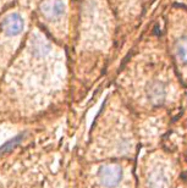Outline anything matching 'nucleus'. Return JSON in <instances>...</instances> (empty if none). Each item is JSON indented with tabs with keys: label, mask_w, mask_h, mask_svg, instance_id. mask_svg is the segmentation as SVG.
I'll return each mask as SVG.
<instances>
[{
	"label": "nucleus",
	"mask_w": 187,
	"mask_h": 188,
	"mask_svg": "<svg viewBox=\"0 0 187 188\" xmlns=\"http://www.w3.org/2000/svg\"><path fill=\"white\" fill-rule=\"evenodd\" d=\"M2 28L9 36L20 34L23 30V20L19 14H10L3 19Z\"/></svg>",
	"instance_id": "f257e3e1"
},
{
	"label": "nucleus",
	"mask_w": 187,
	"mask_h": 188,
	"mask_svg": "<svg viewBox=\"0 0 187 188\" xmlns=\"http://www.w3.org/2000/svg\"><path fill=\"white\" fill-rule=\"evenodd\" d=\"M65 10V5L61 0H43L41 4V11L44 17L48 20H55L60 15H62Z\"/></svg>",
	"instance_id": "f03ea898"
},
{
	"label": "nucleus",
	"mask_w": 187,
	"mask_h": 188,
	"mask_svg": "<svg viewBox=\"0 0 187 188\" xmlns=\"http://www.w3.org/2000/svg\"><path fill=\"white\" fill-rule=\"evenodd\" d=\"M32 49H33V53L37 55H39V56H42V55H44V54H47L48 53V50H49V44L45 42V40H43L42 38H34L33 39V42H32Z\"/></svg>",
	"instance_id": "7ed1b4c3"
},
{
	"label": "nucleus",
	"mask_w": 187,
	"mask_h": 188,
	"mask_svg": "<svg viewBox=\"0 0 187 188\" xmlns=\"http://www.w3.org/2000/svg\"><path fill=\"white\" fill-rule=\"evenodd\" d=\"M177 57L182 62H187V38H181L176 45Z\"/></svg>",
	"instance_id": "20e7f679"
}]
</instances>
